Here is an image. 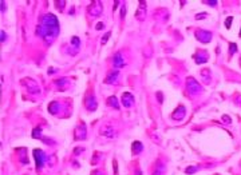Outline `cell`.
Masks as SVG:
<instances>
[{"label":"cell","mask_w":241,"mask_h":175,"mask_svg":"<svg viewBox=\"0 0 241 175\" xmlns=\"http://www.w3.org/2000/svg\"><path fill=\"white\" fill-rule=\"evenodd\" d=\"M107 103H108V106L114 107L115 110H118V108H119V104H118V102H117V98H115V96H110V98L107 99Z\"/></svg>","instance_id":"cell-11"},{"label":"cell","mask_w":241,"mask_h":175,"mask_svg":"<svg viewBox=\"0 0 241 175\" xmlns=\"http://www.w3.org/2000/svg\"><path fill=\"white\" fill-rule=\"evenodd\" d=\"M232 20H233V18H232V16H231V18H228L226 20H225V24H226V28H229V27H231L229 24L232 23Z\"/></svg>","instance_id":"cell-15"},{"label":"cell","mask_w":241,"mask_h":175,"mask_svg":"<svg viewBox=\"0 0 241 175\" xmlns=\"http://www.w3.org/2000/svg\"><path fill=\"white\" fill-rule=\"evenodd\" d=\"M110 35H111V32H107V34H106V35H105V38L102 39V44H106V42H107V40H108V38H110Z\"/></svg>","instance_id":"cell-14"},{"label":"cell","mask_w":241,"mask_h":175,"mask_svg":"<svg viewBox=\"0 0 241 175\" xmlns=\"http://www.w3.org/2000/svg\"><path fill=\"white\" fill-rule=\"evenodd\" d=\"M64 4H66V1H56V8H58V10L60 8V11H62L63 7H64Z\"/></svg>","instance_id":"cell-13"},{"label":"cell","mask_w":241,"mask_h":175,"mask_svg":"<svg viewBox=\"0 0 241 175\" xmlns=\"http://www.w3.org/2000/svg\"><path fill=\"white\" fill-rule=\"evenodd\" d=\"M103 27H105L103 23H98V24H97V30H101V28H103Z\"/></svg>","instance_id":"cell-17"},{"label":"cell","mask_w":241,"mask_h":175,"mask_svg":"<svg viewBox=\"0 0 241 175\" xmlns=\"http://www.w3.org/2000/svg\"><path fill=\"white\" fill-rule=\"evenodd\" d=\"M34 156H35V161H36V168L40 170L42 166H43V163H44V159H46L43 151L42 150H35L34 151Z\"/></svg>","instance_id":"cell-4"},{"label":"cell","mask_w":241,"mask_h":175,"mask_svg":"<svg viewBox=\"0 0 241 175\" xmlns=\"http://www.w3.org/2000/svg\"><path fill=\"white\" fill-rule=\"evenodd\" d=\"M36 32H39L42 35V38H44L46 42H48V36L51 38V42H52L58 35V32H59V21L55 18V15H44L42 18V24L36 30Z\"/></svg>","instance_id":"cell-1"},{"label":"cell","mask_w":241,"mask_h":175,"mask_svg":"<svg viewBox=\"0 0 241 175\" xmlns=\"http://www.w3.org/2000/svg\"><path fill=\"white\" fill-rule=\"evenodd\" d=\"M102 10H103V7H102V4L99 3V1H93L87 8L88 15H90L91 18H97V16H99V15L102 14Z\"/></svg>","instance_id":"cell-2"},{"label":"cell","mask_w":241,"mask_h":175,"mask_svg":"<svg viewBox=\"0 0 241 175\" xmlns=\"http://www.w3.org/2000/svg\"><path fill=\"white\" fill-rule=\"evenodd\" d=\"M32 138H42V130H40V127H38V128L34 130V132H32Z\"/></svg>","instance_id":"cell-12"},{"label":"cell","mask_w":241,"mask_h":175,"mask_svg":"<svg viewBox=\"0 0 241 175\" xmlns=\"http://www.w3.org/2000/svg\"><path fill=\"white\" fill-rule=\"evenodd\" d=\"M142 148H143V146H142V143L141 142H134L133 143V146H131V151H133V154H139L141 151H142Z\"/></svg>","instance_id":"cell-10"},{"label":"cell","mask_w":241,"mask_h":175,"mask_svg":"<svg viewBox=\"0 0 241 175\" xmlns=\"http://www.w3.org/2000/svg\"><path fill=\"white\" fill-rule=\"evenodd\" d=\"M145 15H146V3L145 1H139V7L135 12V18L138 20H145Z\"/></svg>","instance_id":"cell-5"},{"label":"cell","mask_w":241,"mask_h":175,"mask_svg":"<svg viewBox=\"0 0 241 175\" xmlns=\"http://www.w3.org/2000/svg\"><path fill=\"white\" fill-rule=\"evenodd\" d=\"M119 76V72H118V70H113V71H110L107 74V76H106V79H105V83H107V84H110V83H115L117 82V78Z\"/></svg>","instance_id":"cell-8"},{"label":"cell","mask_w":241,"mask_h":175,"mask_svg":"<svg viewBox=\"0 0 241 175\" xmlns=\"http://www.w3.org/2000/svg\"><path fill=\"white\" fill-rule=\"evenodd\" d=\"M21 84H24L26 87H27L28 92H31V94H38L39 92V86L35 80H32L30 78H26L21 80Z\"/></svg>","instance_id":"cell-3"},{"label":"cell","mask_w":241,"mask_h":175,"mask_svg":"<svg viewBox=\"0 0 241 175\" xmlns=\"http://www.w3.org/2000/svg\"><path fill=\"white\" fill-rule=\"evenodd\" d=\"M134 103V96L130 92H123L122 94V104L125 107H131Z\"/></svg>","instance_id":"cell-7"},{"label":"cell","mask_w":241,"mask_h":175,"mask_svg":"<svg viewBox=\"0 0 241 175\" xmlns=\"http://www.w3.org/2000/svg\"><path fill=\"white\" fill-rule=\"evenodd\" d=\"M101 134L103 135V137L106 138H113L115 134H114V130H113L111 126H105L101 128Z\"/></svg>","instance_id":"cell-9"},{"label":"cell","mask_w":241,"mask_h":175,"mask_svg":"<svg viewBox=\"0 0 241 175\" xmlns=\"http://www.w3.org/2000/svg\"><path fill=\"white\" fill-rule=\"evenodd\" d=\"M91 175H103L102 174V171H98V170H95V171H93V174Z\"/></svg>","instance_id":"cell-16"},{"label":"cell","mask_w":241,"mask_h":175,"mask_svg":"<svg viewBox=\"0 0 241 175\" xmlns=\"http://www.w3.org/2000/svg\"><path fill=\"white\" fill-rule=\"evenodd\" d=\"M0 4H1V12H4V4H6V3H4V1H1Z\"/></svg>","instance_id":"cell-18"},{"label":"cell","mask_w":241,"mask_h":175,"mask_svg":"<svg viewBox=\"0 0 241 175\" xmlns=\"http://www.w3.org/2000/svg\"><path fill=\"white\" fill-rule=\"evenodd\" d=\"M113 63H114V66L117 67V68H121V67L125 66V58H123V54L119 51V52H117L115 55H114V58H113Z\"/></svg>","instance_id":"cell-6"}]
</instances>
